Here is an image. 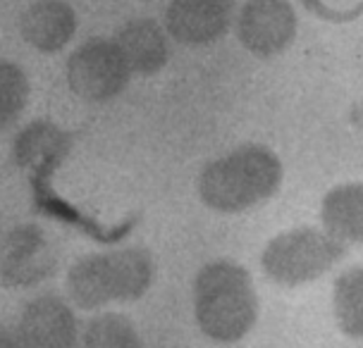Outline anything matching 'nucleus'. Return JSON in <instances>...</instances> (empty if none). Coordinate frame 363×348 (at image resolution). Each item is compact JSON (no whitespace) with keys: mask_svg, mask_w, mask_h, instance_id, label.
Segmentation results:
<instances>
[{"mask_svg":"<svg viewBox=\"0 0 363 348\" xmlns=\"http://www.w3.org/2000/svg\"><path fill=\"white\" fill-rule=\"evenodd\" d=\"M282 179L285 167L275 151L263 143H244L201 170L198 196L215 212L239 215L270 200Z\"/></svg>","mask_w":363,"mask_h":348,"instance_id":"nucleus-1","label":"nucleus"},{"mask_svg":"<svg viewBox=\"0 0 363 348\" xmlns=\"http://www.w3.org/2000/svg\"><path fill=\"white\" fill-rule=\"evenodd\" d=\"M191 308L198 329L218 344H237L258 320V291L239 262L220 258L203 265L191 284Z\"/></svg>","mask_w":363,"mask_h":348,"instance_id":"nucleus-2","label":"nucleus"},{"mask_svg":"<svg viewBox=\"0 0 363 348\" xmlns=\"http://www.w3.org/2000/svg\"><path fill=\"white\" fill-rule=\"evenodd\" d=\"M155 279V262L143 248L91 253L67 272L69 298L81 310L141 298Z\"/></svg>","mask_w":363,"mask_h":348,"instance_id":"nucleus-3","label":"nucleus"},{"mask_svg":"<svg viewBox=\"0 0 363 348\" xmlns=\"http://www.w3.org/2000/svg\"><path fill=\"white\" fill-rule=\"evenodd\" d=\"M344 243L323 227H294L265 243L261 267L270 282L297 289L320 279L342 260Z\"/></svg>","mask_w":363,"mask_h":348,"instance_id":"nucleus-4","label":"nucleus"},{"mask_svg":"<svg viewBox=\"0 0 363 348\" xmlns=\"http://www.w3.org/2000/svg\"><path fill=\"white\" fill-rule=\"evenodd\" d=\"M132 79L115 38H91L67 60V84L72 93L88 103H105L120 96Z\"/></svg>","mask_w":363,"mask_h":348,"instance_id":"nucleus-5","label":"nucleus"},{"mask_svg":"<svg viewBox=\"0 0 363 348\" xmlns=\"http://www.w3.org/2000/svg\"><path fill=\"white\" fill-rule=\"evenodd\" d=\"M234 29L239 43L251 55L275 57L297 36V12L289 0H246Z\"/></svg>","mask_w":363,"mask_h":348,"instance_id":"nucleus-6","label":"nucleus"},{"mask_svg":"<svg viewBox=\"0 0 363 348\" xmlns=\"http://www.w3.org/2000/svg\"><path fill=\"white\" fill-rule=\"evenodd\" d=\"M234 19V0H170L167 33L182 45H208L222 38Z\"/></svg>","mask_w":363,"mask_h":348,"instance_id":"nucleus-7","label":"nucleus"},{"mask_svg":"<svg viewBox=\"0 0 363 348\" xmlns=\"http://www.w3.org/2000/svg\"><path fill=\"white\" fill-rule=\"evenodd\" d=\"M17 339L22 348H74L77 317L57 296H38L24 305Z\"/></svg>","mask_w":363,"mask_h":348,"instance_id":"nucleus-8","label":"nucleus"},{"mask_svg":"<svg viewBox=\"0 0 363 348\" xmlns=\"http://www.w3.org/2000/svg\"><path fill=\"white\" fill-rule=\"evenodd\" d=\"M77 31V12L65 0H36L19 17V33L41 53L62 50Z\"/></svg>","mask_w":363,"mask_h":348,"instance_id":"nucleus-9","label":"nucleus"},{"mask_svg":"<svg viewBox=\"0 0 363 348\" xmlns=\"http://www.w3.org/2000/svg\"><path fill=\"white\" fill-rule=\"evenodd\" d=\"M320 222L344 246H363V181L332 186L320 200Z\"/></svg>","mask_w":363,"mask_h":348,"instance_id":"nucleus-10","label":"nucleus"},{"mask_svg":"<svg viewBox=\"0 0 363 348\" xmlns=\"http://www.w3.org/2000/svg\"><path fill=\"white\" fill-rule=\"evenodd\" d=\"M115 43L120 45L132 74H141V76L158 74L167 65V57H170L167 36L153 19H132V22H127L117 31Z\"/></svg>","mask_w":363,"mask_h":348,"instance_id":"nucleus-11","label":"nucleus"},{"mask_svg":"<svg viewBox=\"0 0 363 348\" xmlns=\"http://www.w3.org/2000/svg\"><path fill=\"white\" fill-rule=\"evenodd\" d=\"M332 313L344 337L363 341V265H352L335 279Z\"/></svg>","mask_w":363,"mask_h":348,"instance_id":"nucleus-12","label":"nucleus"},{"mask_svg":"<svg viewBox=\"0 0 363 348\" xmlns=\"http://www.w3.org/2000/svg\"><path fill=\"white\" fill-rule=\"evenodd\" d=\"M81 348H143L141 337L129 317L117 313L96 315L86 325Z\"/></svg>","mask_w":363,"mask_h":348,"instance_id":"nucleus-13","label":"nucleus"},{"mask_svg":"<svg viewBox=\"0 0 363 348\" xmlns=\"http://www.w3.org/2000/svg\"><path fill=\"white\" fill-rule=\"evenodd\" d=\"M43 253V234L36 227H19L14 229L5 246H2V274L10 284L24 282L26 265L41 258Z\"/></svg>","mask_w":363,"mask_h":348,"instance_id":"nucleus-14","label":"nucleus"},{"mask_svg":"<svg viewBox=\"0 0 363 348\" xmlns=\"http://www.w3.org/2000/svg\"><path fill=\"white\" fill-rule=\"evenodd\" d=\"M29 100V79L19 65L0 60V131L19 120Z\"/></svg>","mask_w":363,"mask_h":348,"instance_id":"nucleus-15","label":"nucleus"},{"mask_svg":"<svg viewBox=\"0 0 363 348\" xmlns=\"http://www.w3.org/2000/svg\"><path fill=\"white\" fill-rule=\"evenodd\" d=\"M60 139V131L50 127L48 122H33L31 127L24 129L22 136H17V158L22 163H31L38 155H45L55 148Z\"/></svg>","mask_w":363,"mask_h":348,"instance_id":"nucleus-16","label":"nucleus"},{"mask_svg":"<svg viewBox=\"0 0 363 348\" xmlns=\"http://www.w3.org/2000/svg\"><path fill=\"white\" fill-rule=\"evenodd\" d=\"M0 348H22L17 332H10L5 325H0Z\"/></svg>","mask_w":363,"mask_h":348,"instance_id":"nucleus-17","label":"nucleus"}]
</instances>
